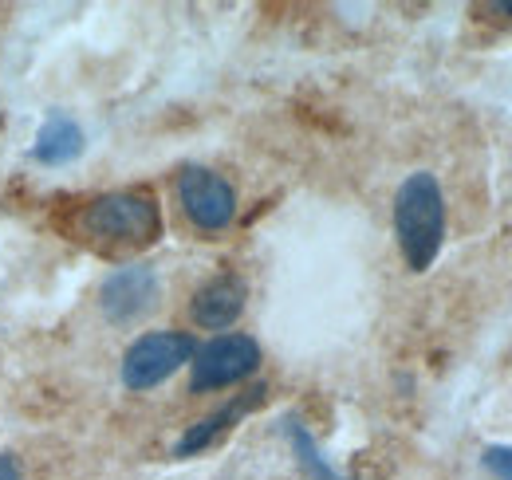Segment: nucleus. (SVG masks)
Masks as SVG:
<instances>
[{
    "label": "nucleus",
    "mask_w": 512,
    "mask_h": 480,
    "mask_svg": "<svg viewBox=\"0 0 512 480\" xmlns=\"http://www.w3.org/2000/svg\"><path fill=\"white\" fill-rule=\"evenodd\" d=\"M394 237L414 276L430 272L446 244V193L430 170H414L394 193Z\"/></svg>",
    "instance_id": "obj_1"
},
{
    "label": "nucleus",
    "mask_w": 512,
    "mask_h": 480,
    "mask_svg": "<svg viewBox=\"0 0 512 480\" xmlns=\"http://www.w3.org/2000/svg\"><path fill=\"white\" fill-rule=\"evenodd\" d=\"M79 229L95 244L146 248L162 237V209L150 193L119 189V193H103V197L87 201L79 213Z\"/></svg>",
    "instance_id": "obj_2"
},
{
    "label": "nucleus",
    "mask_w": 512,
    "mask_h": 480,
    "mask_svg": "<svg viewBox=\"0 0 512 480\" xmlns=\"http://www.w3.org/2000/svg\"><path fill=\"white\" fill-rule=\"evenodd\" d=\"M193 351H197V339L190 331H146L127 347L119 378L127 390L146 394V390L170 382L182 366H190Z\"/></svg>",
    "instance_id": "obj_3"
},
{
    "label": "nucleus",
    "mask_w": 512,
    "mask_h": 480,
    "mask_svg": "<svg viewBox=\"0 0 512 480\" xmlns=\"http://www.w3.org/2000/svg\"><path fill=\"white\" fill-rule=\"evenodd\" d=\"M256 370H260V343L245 331H229V335H217L193 351L190 390L193 394H213V390H225V386L253 378Z\"/></svg>",
    "instance_id": "obj_4"
},
{
    "label": "nucleus",
    "mask_w": 512,
    "mask_h": 480,
    "mask_svg": "<svg viewBox=\"0 0 512 480\" xmlns=\"http://www.w3.org/2000/svg\"><path fill=\"white\" fill-rule=\"evenodd\" d=\"M178 201L190 225L201 233H221L237 217V189L209 166H186L178 174Z\"/></svg>",
    "instance_id": "obj_5"
},
{
    "label": "nucleus",
    "mask_w": 512,
    "mask_h": 480,
    "mask_svg": "<svg viewBox=\"0 0 512 480\" xmlns=\"http://www.w3.org/2000/svg\"><path fill=\"white\" fill-rule=\"evenodd\" d=\"M158 296H162V284H158V272L154 264H123L115 268L103 288H99V307L107 315V323L115 327H134L138 319H146L154 307H158Z\"/></svg>",
    "instance_id": "obj_6"
},
{
    "label": "nucleus",
    "mask_w": 512,
    "mask_h": 480,
    "mask_svg": "<svg viewBox=\"0 0 512 480\" xmlns=\"http://www.w3.org/2000/svg\"><path fill=\"white\" fill-rule=\"evenodd\" d=\"M245 303H249V284L237 272H217L193 292L190 319L201 331H225L245 315Z\"/></svg>",
    "instance_id": "obj_7"
},
{
    "label": "nucleus",
    "mask_w": 512,
    "mask_h": 480,
    "mask_svg": "<svg viewBox=\"0 0 512 480\" xmlns=\"http://www.w3.org/2000/svg\"><path fill=\"white\" fill-rule=\"evenodd\" d=\"M264 394H268V386L264 382H256V386H249L245 394H233L225 406H217L209 418H201V421H193L190 429L174 441V457H197V453H205V449H213L233 425H241V421L253 414L256 406L264 402Z\"/></svg>",
    "instance_id": "obj_8"
},
{
    "label": "nucleus",
    "mask_w": 512,
    "mask_h": 480,
    "mask_svg": "<svg viewBox=\"0 0 512 480\" xmlns=\"http://www.w3.org/2000/svg\"><path fill=\"white\" fill-rule=\"evenodd\" d=\"M87 150V138H83V126L71 119L67 111H48L40 130H36V142H32V158L48 170L56 166H71L79 154Z\"/></svg>",
    "instance_id": "obj_9"
},
{
    "label": "nucleus",
    "mask_w": 512,
    "mask_h": 480,
    "mask_svg": "<svg viewBox=\"0 0 512 480\" xmlns=\"http://www.w3.org/2000/svg\"><path fill=\"white\" fill-rule=\"evenodd\" d=\"M284 437H288V445H292V457H296L300 473L308 480H355V477H347V473H339V469L323 457L320 441L312 437V429L296 418V414L284 418Z\"/></svg>",
    "instance_id": "obj_10"
},
{
    "label": "nucleus",
    "mask_w": 512,
    "mask_h": 480,
    "mask_svg": "<svg viewBox=\"0 0 512 480\" xmlns=\"http://www.w3.org/2000/svg\"><path fill=\"white\" fill-rule=\"evenodd\" d=\"M481 465L497 480H512V445H485Z\"/></svg>",
    "instance_id": "obj_11"
},
{
    "label": "nucleus",
    "mask_w": 512,
    "mask_h": 480,
    "mask_svg": "<svg viewBox=\"0 0 512 480\" xmlns=\"http://www.w3.org/2000/svg\"><path fill=\"white\" fill-rule=\"evenodd\" d=\"M0 480H24V469H20L16 453H4L0 449Z\"/></svg>",
    "instance_id": "obj_12"
},
{
    "label": "nucleus",
    "mask_w": 512,
    "mask_h": 480,
    "mask_svg": "<svg viewBox=\"0 0 512 480\" xmlns=\"http://www.w3.org/2000/svg\"><path fill=\"white\" fill-rule=\"evenodd\" d=\"M489 12H497V16H512V0H493V4H489Z\"/></svg>",
    "instance_id": "obj_13"
}]
</instances>
